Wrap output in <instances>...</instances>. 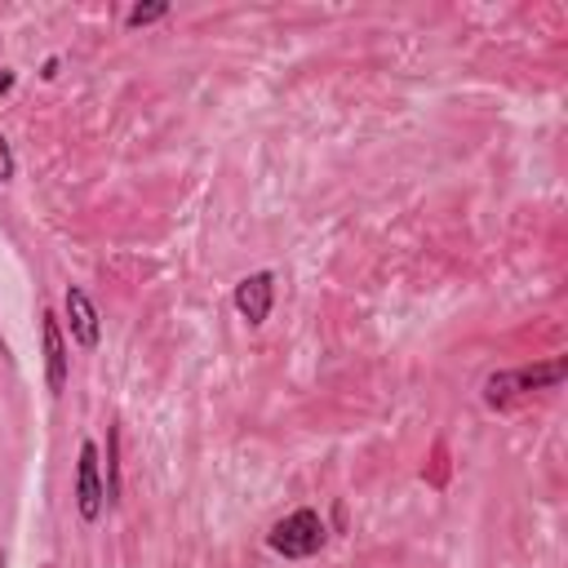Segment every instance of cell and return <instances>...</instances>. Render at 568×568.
<instances>
[{
    "instance_id": "1",
    "label": "cell",
    "mask_w": 568,
    "mask_h": 568,
    "mask_svg": "<svg viewBox=\"0 0 568 568\" xmlns=\"http://www.w3.org/2000/svg\"><path fill=\"white\" fill-rule=\"evenodd\" d=\"M568 365L564 360H546V365H533V369H506V374H493L485 382V404L489 409H511L515 400L533 396V391H555L564 382Z\"/></svg>"
},
{
    "instance_id": "2",
    "label": "cell",
    "mask_w": 568,
    "mask_h": 568,
    "mask_svg": "<svg viewBox=\"0 0 568 568\" xmlns=\"http://www.w3.org/2000/svg\"><path fill=\"white\" fill-rule=\"evenodd\" d=\"M324 542H328V528H324V520L315 515V511H293V515H285L271 533H267V546L276 550V555H285V559H311L315 550H324Z\"/></svg>"
},
{
    "instance_id": "3",
    "label": "cell",
    "mask_w": 568,
    "mask_h": 568,
    "mask_svg": "<svg viewBox=\"0 0 568 568\" xmlns=\"http://www.w3.org/2000/svg\"><path fill=\"white\" fill-rule=\"evenodd\" d=\"M107 506V493H102V476H98V444L85 439L80 444V463H76V511L85 524H93Z\"/></svg>"
},
{
    "instance_id": "4",
    "label": "cell",
    "mask_w": 568,
    "mask_h": 568,
    "mask_svg": "<svg viewBox=\"0 0 568 568\" xmlns=\"http://www.w3.org/2000/svg\"><path fill=\"white\" fill-rule=\"evenodd\" d=\"M271 298H276V276H271V271H254V276H245V280L236 285V311H241L254 328L267 324Z\"/></svg>"
},
{
    "instance_id": "5",
    "label": "cell",
    "mask_w": 568,
    "mask_h": 568,
    "mask_svg": "<svg viewBox=\"0 0 568 568\" xmlns=\"http://www.w3.org/2000/svg\"><path fill=\"white\" fill-rule=\"evenodd\" d=\"M41 337H45V382L54 396H63L67 387V343H63V324L54 311L41 315Z\"/></svg>"
},
{
    "instance_id": "6",
    "label": "cell",
    "mask_w": 568,
    "mask_h": 568,
    "mask_svg": "<svg viewBox=\"0 0 568 568\" xmlns=\"http://www.w3.org/2000/svg\"><path fill=\"white\" fill-rule=\"evenodd\" d=\"M63 307H67V324H71V337L85 347V352H93L98 347V333H102V324H98V311H93V302H89V293L85 289H67V298H63Z\"/></svg>"
},
{
    "instance_id": "7",
    "label": "cell",
    "mask_w": 568,
    "mask_h": 568,
    "mask_svg": "<svg viewBox=\"0 0 568 568\" xmlns=\"http://www.w3.org/2000/svg\"><path fill=\"white\" fill-rule=\"evenodd\" d=\"M102 493H107V506L121 502V431L116 426L107 431V485H102Z\"/></svg>"
},
{
    "instance_id": "8",
    "label": "cell",
    "mask_w": 568,
    "mask_h": 568,
    "mask_svg": "<svg viewBox=\"0 0 568 568\" xmlns=\"http://www.w3.org/2000/svg\"><path fill=\"white\" fill-rule=\"evenodd\" d=\"M169 14V5H165V0H156V5H134L130 14H125V23L130 27H152V23H160Z\"/></svg>"
},
{
    "instance_id": "9",
    "label": "cell",
    "mask_w": 568,
    "mask_h": 568,
    "mask_svg": "<svg viewBox=\"0 0 568 568\" xmlns=\"http://www.w3.org/2000/svg\"><path fill=\"white\" fill-rule=\"evenodd\" d=\"M14 178V152L5 143V134H0V182H10Z\"/></svg>"
},
{
    "instance_id": "10",
    "label": "cell",
    "mask_w": 568,
    "mask_h": 568,
    "mask_svg": "<svg viewBox=\"0 0 568 568\" xmlns=\"http://www.w3.org/2000/svg\"><path fill=\"white\" fill-rule=\"evenodd\" d=\"M10 89H14V71L0 67V93H10Z\"/></svg>"
},
{
    "instance_id": "11",
    "label": "cell",
    "mask_w": 568,
    "mask_h": 568,
    "mask_svg": "<svg viewBox=\"0 0 568 568\" xmlns=\"http://www.w3.org/2000/svg\"><path fill=\"white\" fill-rule=\"evenodd\" d=\"M0 568H5V550H0Z\"/></svg>"
}]
</instances>
